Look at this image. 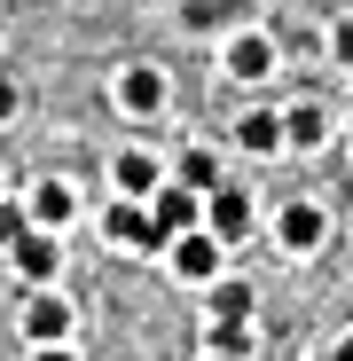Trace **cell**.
I'll return each instance as SVG.
<instances>
[{"mask_svg": "<svg viewBox=\"0 0 353 361\" xmlns=\"http://www.w3.org/2000/svg\"><path fill=\"white\" fill-rule=\"evenodd\" d=\"M204 353H235V361H252V322L212 314V322H204Z\"/></svg>", "mask_w": 353, "mask_h": 361, "instance_id": "obj_15", "label": "cell"}, {"mask_svg": "<svg viewBox=\"0 0 353 361\" xmlns=\"http://www.w3.org/2000/svg\"><path fill=\"white\" fill-rule=\"evenodd\" d=\"M204 290H212L204 307H212V314H228V322H252V307H259V298H252V283H244V275H212Z\"/></svg>", "mask_w": 353, "mask_h": 361, "instance_id": "obj_12", "label": "cell"}, {"mask_svg": "<svg viewBox=\"0 0 353 361\" xmlns=\"http://www.w3.org/2000/svg\"><path fill=\"white\" fill-rule=\"evenodd\" d=\"M110 102L126 110V118H157L165 110V71L157 63H126V71L110 79Z\"/></svg>", "mask_w": 353, "mask_h": 361, "instance_id": "obj_5", "label": "cell"}, {"mask_svg": "<svg viewBox=\"0 0 353 361\" xmlns=\"http://www.w3.org/2000/svg\"><path fill=\"white\" fill-rule=\"evenodd\" d=\"M322 134H330V118H322L314 102H290V110H283V149H314Z\"/></svg>", "mask_w": 353, "mask_h": 361, "instance_id": "obj_14", "label": "cell"}, {"mask_svg": "<svg viewBox=\"0 0 353 361\" xmlns=\"http://www.w3.org/2000/svg\"><path fill=\"white\" fill-rule=\"evenodd\" d=\"M330 55L353 71V16H337V24H330Z\"/></svg>", "mask_w": 353, "mask_h": 361, "instance_id": "obj_18", "label": "cell"}, {"mask_svg": "<svg viewBox=\"0 0 353 361\" xmlns=\"http://www.w3.org/2000/svg\"><path fill=\"white\" fill-rule=\"evenodd\" d=\"M275 244H283L290 259H314V252L330 244V212L306 204V197H299V204H283V212H275Z\"/></svg>", "mask_w": 353, "mask_h": 361, "instance_id": "obj_2", "label": "cell"}, {"mask_svg": "<svg viewBox=\"0 0 353 361\" xmlns=\"http://www.w3.org/2000/svg\"><path fill=\"white\" fill-rule=\"evenodd\" d=\"M181 180H189L197 197H204V189H220V157H212V149H181Z\"/></svg>", "mask_w": 353, "mask_h": 361, "instance_id": "obj_16", "label": "cell"}, {"mask_svg": "<svg viewBox=\"0 0 353 361\" xmlns=\"http://www.w3.org/2000/svg\"><path fill=\"white\" fill-rule=\"evenodd\" d=\"M157 180H165V173H157L149 149H118V157H110V189H118V197H149Z\"/></svg>", "mask_w": 353, "mask_h": 361, "instance_id": "obj_11", "label": "cell"}, {"mask_svg": "<svg viewBox=\"0 0 353 361\" xmlns=\"http://www.w3.org/2000/svg\"><path fill=\"white\" fill-rule=\"evenodd\" d=\"M204 361H235V353H204Z\"/></svg>", "mask_w": 353, "mask_h": 361, "instance_id": "obj_22", "label": "cell"}, {"mask_svg": "<svg viewBox=\"0 0 353 361\" xmlns=\"http://www.w3.org/2000/svg\"><path fill=\"white\" fill-rule=\"evenodd\" d=\"M32 361H79V345H71V338H55V345H39Z\"/></svg>", "mask_w": 353, "mask_h": 361, "instance_id": "obj_20", "label": "cell"}, {"mask_svg": "<svg viewBox=\"0 0 353 361\" xmlns=\"http://www.w3.org/2000/svg\"><path fill=\"white\" fill-rule=\"evenodd\" d=\"M337 361H353V330H345V338H337Z\"/></svg>", "mask_w": 353, "mask_h": 361, "instance_id": "obj_21", "label": "cell"}, {"mask_svg": "<svg viewBox=\"0 0 353 361\" xmlns=\"http://www.w3.org/2000/svg\"><path fill=\"white\" fill-rule=\"evenodd\" d=\"M220 71H228V79H275V39H267V32H235V39L220 47Z\"/></svg>", "mask_w": 353, "mask_h": 361, "instance_id": "obj_9", "label": "cell"}, {"mask_svg": "<svg viewBox=\"0 0 353 361\" xmlns=\"http://www.w3.org/2000/svg\"><path fill=\"white\" fill-rule=\"evenodd\" d=\"M16 110H24V87H16V79H0V126H8Z\"/></svg>", "mask_w": 353, "mask_h": 361, "instance_id": "obj_19", "label": "cell"}, {"mask_svg": "<svg viewBox=\"0 0 353 361\" xmlns=\"http://www.w3.org/2000/svg\"><path fill=\"white\" fill-rule=\"evenodd\" d=\"M204 228L220 235V244H252V197L244 189H204Z\"/></svg>", "mask_w": 353, "mask_h": 361, "instance_id": "obj_8", "label": "cell"}, {"mask_svg": "<svg viewBox=\"0 0 353 361\" xmlns=\"http://www.w3.org/2000/svg\"><path fill=\"white\" fill-rule=\"evenodd\" d=\"M165 252H173V283H197V290H204L212 275H228V244H220L212 228H181Z\"/></svg>", "mask_w": 353, "mask_h": 361, "instance_id": "obj_1", "label": "cell"}, {"mask_svg": "<svg viewBox=\"0 0 353 361\" xmlns=\"http://www.w3.org/2000/svg\"><path fill=\"white\" fill-rule=\"evenodd\" d=\"M71 330H79L71 298L55 290V283H32V298H24V338H32V345H55V338H71Z\"/></svg>", "mask_w": 353, "mask_h": 361, "instance_id": "obj_4", "label": "cell"}, {"mask_svg": "<svg viewBox=\"0 0 353 361\" xmlns=\"http://www.w3.org/2000/svg\"><path fill=\"white\" fill-rule=\"evenodd\" d=\"M8 259H16L24 283H55V267H63V228H24L8 244Z\"/></svg>", "mask_w": 353, "mask_h": 361, "instance_id": "obj_6", "label": "cell"}, {"mask_svg": "<svg viewBox=\"0 0 353 361\" xmlns=\"http://www.w3.org/2000/svg\"><path fill=\"white\" fill-rule=\"evenodd\" d=\"M102 235H110V244H126V252H157V244H165L149 197H118V204L102 212Z\"/></svg>", "mask_w": 353, "mask_h": 361, "instance_id": "obj_3", "label": "cell"}, {"mask_svg": "<svg viewBox=\"0 0 353 361\" xmlns=\"http://www.w3.org/2000/svg\"><path fill=\"white\" fill-rule=\"evenodd\" d=\"M0 197H8V173H0Z\"/></svg>", "mask_w": 353, "mask_h": 361, "instance_id": "obj_23", "label": "cell"}, {"mask_svg": "<svg viewBox=\"0 0 353 361\" xmlns=\"http://www.w3.org/2000/svg\"><path fill=\"white\" fill-rule=\"evenodd\" d=\"M235 142H244L252 157H275V149H283V110H244V126H235Z\"/></svg>", "mask_w": 353, "mask_h": 361, "instance_id": "obj_13", "label": "cell"}, {"mask_svg": "<svg viewBox=\"0 0 353 361\" xmlns=\"http://www.w3.org/2000/svg\"><path fill=\"white\" fill-rule=\"evenodd\" d=\"M149 212H157V228H165V244H173L181 228H204V197L189 189V180H157V189H149Z\"/></svg>", "mask_w": 353, "mask_h": 361, "instance_id": "obj_7", "label": "cell"}, {"mask_svg": "<svg viewBox=\"0 0 353 361\" xmlns=\"http://www.w3.org/2000/svg\"><path fill=\"white\" fill-rule=\"evenodd\" d=\"M330 361H337V353H330Z\"/></svg>", "mask_w": 353, "mask_h": 361, "instance_id": "obj_24", "label": "cell"}, {"mask_svg": "<svg viewBox=\"0 0 353 361\" xmlns=\"http://www.w3.org/2000/svg\"><path fill=\"white\" fill-rule=\"evenodd\" d=\"M24 228H32V204H8V197H0V244H16Z\"/></svg>", "mask_w": 353, "mask_h": 361, "instance_id": "obj_17", "label": "cell"}, {"mask_svg": "<svg viewBox=\"0 0 353 361\" xmlns=\"http://www.w3.org/2000/svg\"><path fill=\"white\" fill-rule=\"evenodd\" d=\"M32 228H71V212H79V189H71V180L63 173H47V180H32Z\"/></svg>", "mask_w": 353, "mask_h": 361, "instance_id": "obj_10", "label": "cell"}]
</instances>
